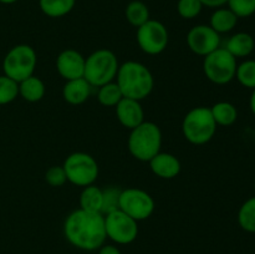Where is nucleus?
Wrapping results in <instances>:
<instances>
[{
	"instance_id": "obj_13",
	"label": "nucleus",
	"mask_w": 255,
	"mask_h": 254,
	"mask_svg": "<svg viewBox=\"0 0 255 254\" xmlns=\"http://www.w3.org/2000/svg\"><path fill=\"white\" fill-rule=\"evenodd\" d=\"M85 57L79 51L72 49L64 50L60 52L56 60V69L60 76L66 81L84 77L85 72Z\"/></svg>"
},
{
	"instance_id": "obj_36",
	"label": "nucleus",
	"mask_w": 255,
	"mask_h": 254,
	"mask_svg": "<svg viewBox=\"0 0 255 254\" xmlns=\"http://www.w3.org/2000/svg\"><path fill=\"white\" fill-rule=\"evenodd\" d=\"M254 189H255V182H254Z\"/></svg>"
},
{
	"instance_id": "obj_3",
	"label": "nucleus",
	"mask_w": 255,
	"mask_h": 254,
	"mask_svg": "<svg viewBox=\"0 0 255 254\" xmlns=\"http://www.w3.org/2000/svg\"><path fill=\"white\" fill-rule=\"evenodd\" d=\"M127 146L129 153L134 158L142 162H149L157 153L161 152V129L153 122L143 121L141 125L131 129Z\"/></svg>"
},
{
	"instance_id": "obj_9",
	"label": "nucleus",
	"mask_w": 255,
	"mask_h": 254,
	"mask_svg": "<svg viewBox=\"0 0 255 254\" xmlns=\"http://www.w3.org/2000/svg\"><path fill=\"white\" fill-rule=\"evenodd\" d=\"M134 221L149 218L154 211V201L151 194L139 188L122 189L120 194V208Z\"/></svg>"
},
{
	"instance_id": "obj_30",
	"label": "nucleus",
	"mask_w": 255,
	"mask_h": 254,
	"mask_svg": "<svg viewBox=\"0 0 255 254\" xmlns=\"http://www.w3.org/2000/svg\"><path fill=\"white\" fill-rule=\"evenodd\" d=\"M227 4L238 17H249L255 12V0H228Z\"/></svg>"
},
{
	"instance_id": "obj_5",
	"label": "nucleus",
	"mask_w": 255,
	"mask_h": 254,
	"mask_svg": "<svg viewBox=\"0 0 255 254\" xmlns=\"http://www.w3.org/2000/svg\"><path fill=\"white\" fill-rule=\"evenodd\" d=\"M184 137L192 144H204L211 141L217 131V124L211 109L204 106L194 107L184 116L182 122Z\"/></svg>"
},
{
	"instance_id": "obj_34",
	"label": "nucleus",
	"mask_w": 255,
	"mask_h": 254,
	"mask_svg": "<svg viewBox=\"0 0 255 254\" xmlns=\"http://www.w3.org/2000/svg\"><path fill=\"white\" fill-rule=\"evenodd\" d=\"M251 110L255 116V89H253V92H252L251 96Z\"/></svg>"
},
{
	"instance_id": "obj_16",
	"label": "nucleus",
	"mask_w": 255,
	"mask_h": 254,
	"mask_svg": "<svg viewBox=\"0 0 255 254\" xmlns=\"http://www.w3.org/2000/svg\"><path fill=\"white\" fill-rule=\"evenodd\" d=\"M92 86L84 79L69 80L62 89V97L71 105H81L89 100Z\"/></svg>"
},
{
	"instance_id": "obj_15",
	"label": "nucleus",
	"mask_w": 255,
	"mask_h": 254,
	"mask_svg": "<svg viewBox=\"0 0 255 254\" xmlns=\"http://www.w3.org/2000/svg\"><path fill=\"white\" fill-rule=\"evenodd\" d=\"M149 167L157 177L172 179L181 172V162L174 154L159 152L149 161Z\"/></svg>"
},
{
	"instance_id": "obj_29",
	"label": "nucleus",
	"mask_w": 255,
	"mask_h": 254,
	"mask_svg": "<svg viewBox=\"0 0 255 254\" xmlns=\"http://www.w3.org/2000/svg\"><path fill=\"white\" fill-rule=\"evenodd\" d=\"M202 2L199 0H178L177 10L183 19H194L202 11Z\"/></svg>"
},
{
	"instance_id": "obj_6",
	"label": "nucleus",
	"mask_w": 255,
	"mask_h": 254,
	"mask_svg": "<svg viewBox=\"0 0 255 254\" xmlns=\"http://www.w3.org/2000/svg\"><path fill=\"white\" fill-rule=\"evenodd\" d=\"M36 64L37 56L35 50L30 45L20 44L11 47L5 55L2 70L4 75L19 84L34 75Z\"/></svg>"
},
{
	"instance_id": "obj_14",
	"label": "nucleus",
	"mask_w": 255,
	"mask_h": 254,
	"mask_svg": "<svg viewBox=\"0 0 255 254\" xmlns=\"http://www.w3.org/2000/svg\"><path fill=\"white\" fill-rule=\"evenodd\" d=\"M115 107L120 124L126 128L133 129L144 121L143 109L137 100L124 97Z\"/></svg>"
},
{
	"instance_id": "obj_28",
	"label": "nucleus",
	"mask_w": 255,
	"mask_h": 254,
	"mask_svg": "<svg viewBox=\"0 0 255 254\" xmlns=\"http://www.w3.org/2000/svg\"><path fill=\"white\" fill-rule=\"evenodd\" d=\"M102 194H104V202H102L101 213L104 216L120 208L121 189L116 188V187H107L106 189H102Z\"/></svg>"
},
{
	"instance_id": "obj_2",
	"label": "nucleus",
	"mask_w": 255,
	"mask_h": 254,
	"mask_svg": "<svg viewBox=\"0 0 255 254\" xmlns=\"http://www.w3.org/2000/svg\"><path fill=\"white\" fill-rule=\"evenodd\" d=\"M116 79L122 95L127 99L141 101L148 97L153 90V76L141 62H124L119 67Z\"/></svg>"
},
{
	"instance_id": "obj_19",
	"label": "nucleus",
	"mask_w": 255,
	"mask_h": 254,
	"mask_svg": "<svg viewBox=\"0 0 255 254\" xmlns=\"http://www.w3.org/2000/svg\"><path fill=\"white\" fill-rule=\"evenodd\" d=\"M19 95L29 102H37L44 97L45 84L37 76H30L19 82Z\"/></svg>"
},
{
	"instance_id": "obj_32",
	"label": "nucleus",
	"mask_w": 255,
	"mask_h": 254,
	"mask_svg": "<svg viewBox=\"0 0 255 254\" xmlns=\"http://www.w3.org/2000/svg\"><path fill=\"white\" fill-rule=\"evenodd\" d=\"M202 2L203 6H208V7H222L223 5H226L228 2V0H199Z\"/></svg>"
},
{
	"instance_id": "obj_25",
	"label": "nucleus",
	"mask_w": 255,
	"mask_h": 254,
	"mask_svg": "<svg viewBox=\"0 0 255 254\" xmlns=\"http://www.w3.org/2000/svg\"><path fill=\"white\" fill-rule=\"evenodd\" d=\"M97 99L101 105L106 107H112L116 106L122 99H124V95H122L121 89L119 87L117 82H109V84L104 85L99 89L97 92Z\"/></svg>"
},
{
	"instance_id": "obj_10",
	"label": "nucleus",
	"mask_w": 255,
	"mask_h": 254,
	"mask_svg": "<svg viewBox=\"0 0 255 254\" xmlns=\"http://www.w3.org/2000/svg\"><path fill=\"white\" fill-rule=\"evenodd\" d=\"M105 231L107 238L117 244H129L138 236L137 221L121 209L105 214Z\"/></svg>"
},
{
	"instance_id": "obj_12",
	"label": "nucleus",
	"mask_w": 255,
	"mask_h": 254,
	"mask_svg": "<svg viewBox=\"0 0 255 254\" xmlns=\"http://www.w3.org/2000/svg\"><path fill=\"white\" fill-rule=\"evenodd\" d=\"M188 47L199 56H207L221 47V36L209 25H196L187 35Z\"/></svg>"
},
{
	"instance_id": "obj_18",
	"label": "nucleus",
	"mask_w": 255,
	"mask_h": 254,
	"mask_svg": "<svg viewBox=\"0 0 255 254\" xmlns=\"http://www.w3.org/2000/svg\"><path fill=\"white\" fill-rule=\"evenodd\" d=\"M239 17L229 7H218L211 16L209 26L219 35L232 31L237 26Z\"/></svg>"
},
{
	"instance_id": "obj_23",
	"label": "nucleus",
	"mask_w": 255,
	"mask_h": 254,
	"mask_svg": "<svg viewBox=\"0 0 255 254\" xmlns=\"http://www.w3.org/2000/svg\"><path fill=\"white\" fill-rule=\"evenodd\" d=\"M126 19L133 26L139 27L149 20V10L144 2L139 0H133L126 7Z\"/></svg>"
},
{
	"instance_id": "obj_20",
	"label": "nucleus",
	"mask_w": 255,
	"mask_h": 254,
	"mask_svg": "<svg viewBox=\"0 0 255 254\" xmlns=\"http://www.w3.org/2000/svg\"><path fill=\"white\" fill-rule=\"evenodd\" d=\"M212 116L216 121L217 126H232L238 119V111L233 104L227 101H221L211 107Z\"/></svg>"
},
{
	"instance_id": "obj_11",
	"label": "nucleus",
	"mask_w": 255,
	"mask_h": 254,
	"mask_svg": "<svg viewBox=\"0 0 255 254\" xmlns=\"http://www.w3.org/2000/svg\"><path fill=\"white\" fill-rule=\"evenodd\" d=\"M137 44L146 54H161L168 45L167 27L161 21L149 19L143 25L137 27Z\"/></svg>"
},
{
	"instance_id": "obj_26",
	"label": "nucleus",
	"mask_w": 255,
	"mask_h": 254,
	"mask_svg": "<svg viewBox=\"0 0 255 254\" xmlns=\"http://www.w3.org/2000/svg\"><path fill=\"white\" fill-rule=\"evenodd\" d=\"M236 79L247 89H255V60H246L237 66Z\"/></svg>"
},
{
	"instance_id": "obj_35",
	"label": "nucleus",
	"mask_w": 255,
	"mask_h": 254,
	"mask_svg": "<svg viewBox=\"0 0 255 254\" xmlns=\"http://www.w3.org/2000/svg\"><path fill=\"white\" fill-rule=\"evenodd\" d=\"M17 0H0V2L1 4H14V2H16Z\"/></svg>"
},
{
	"instance_id": "obj_31",
	"label": "nucleus",
	"mask_w": 255,
	"mask_h": 254,
	"mask_svg": "<svg viewBox=\"0 0 255 254\" xmlns=\"http://www.w3.org/2000/svg\"><path fill=\"white\" fill-rule=\"evenodd\" d=\"M45 181L51 187H61L66 183L67 177L62 166H52L45 173Z\"/></svg>"
},
{
	"instance_id": "obj_1",
	"label": "nucleus",
	"mask_w": 255,
	"mask_h": 254,
	"mask_svg": "<svg viewBox=\"0 0 255 254\" xmlns=\"http://www.w3.org/2000/svg\"><path fill=\"white\" fill-rule=\"evenodd\" d=\"M64 234L70 244L82 251H96L106 241L105 216L100 212L76 209L64 224Z\"/></svg>"
},
{
	"instance_id": "obj_24",
	"label": "nucleus",
	"mask_w": 255,
	"mask_h": 254,
	"mask_svg": "<svg viewBox=\"0 0 255 254\" xmlns=\"http://www.w3.org/2000/svg\"><path fill=\"white\" fill-rule=\"evenodd\" d=\"M238 223L248 233H255V197L242 204L238 212Z\"/></svg>"
},
{
	"instance_id": "obj_7",
	"label": "nucleus",
	"mask_w": 255,
	"mask_h": 254,
	"mask_svg": "<svg viewBox=\"0 0 255 254\" xmlns=\"http://www.w3.org/2000/svg\"><path fill=\"white\" fill-rule=\"evenodd\" d=\"M237 66V59L226 47H218L204 56V74L209 81L216 85H227L236 79Z\"/></svg>"
},
{
	"instance_id": "obj_22",
	"label": "nucleus",
	"mask_w": 255,
	"mask_h": 254,
	"mask_svg": "<svg viewBox=\"0 0 255 254\" xmlns=\"http://www.w3.org/2000/svg\"><path fill=\"white\" fill-rule=\"evenodd\" d=\"M76 0H39L41 11L49 17H62L75 6Z\"/></svg>"
},
{
	"instance_id": "obj_17",
	"label": "nucleus",
	"mask_w": 255,
	"mask_h": 254,
	"mask_svg": "<svg viewBox=\"0 0 255 254\" xmlns=\"http://www.w3.org/2000/svg\"><path fill=\"white\" fill-rule=\"evenodd\" d=\"M227 50L234 57H247L254 51L255 41L251 34L248 32H237L228 39L226 44Z\"/></svg>"
},
{
	"instance_id": "obj_8",
	"label": "nucleus",
	"mask_w": 255,
	"mask_h": 254,
	"mask_svg": "<svg viewBox=\"0 0 255 254\" xmlns=\"http://www.w3.org/2000/svg\"><path fill=\"white\" fill-rule=\"evenodd\" d=\"M67 181L79 187L94 184L99 177V164L96 159L85 152L71 153L64 162Z\"/></svg>"
},
{
	"instance_id": "obj_27",
	"label": "nucleus",
	"mask_w": 255,
	"mask_h": 254,
	"mask_svg": "<svg viewBox=\"0 0 255 254\" xmlns=\"http://www.w3.org/2000/svg\"><path fill=\"white\" fill-rule=\"evenodd\" d=\"M19 95V84L6 75L0 76V105H7Z\"/></svg>"
},
{
	"instance_id": "obj_4",
	"label": "nucleus",
	"mask_w": 255,
	"mask_h": 254,
	"mask_svg": "<svg viewBox=\"0 0 255 254\" xmlns=\"http://www.w3.org/2000/svg\"><path fill=\"white\" fill-rule=\"evenodd\" d=\"M119 67V60L114 52L100 49L85 60L84 79L91 86L101 87L116 79Z\"/></svg>"
},
{
	"instance_id": "obj_33",
	"label": "nucleus",
	"mask_w": 255,
	"mask_h": 254,
	"mask_svg": "<svg viewBox=\"0 0 255 254\" xmlns=\"http://www.w3.org/2000/svg\"><path fill=\"white\" fill-rule=\"evenodd\" d=\"M99 254H121L120 249L117 247L107 244V246H102L99 248Z\"/></svg>"
},
{
	"instance_id": "obj_21",
	"label": "nucleus",
	"mask_w": 255,
	"mask_h": 254,
	"mask_svg": "<svg viewBox=\"0 0 255 254\" xmlns=\"http://www.w3.org/2000/svg\"><path fill=\"white\" fill-rule=\"evenodd\" d=\"M102 202H104V194H102L101 188H99L95 184L84 187L81 194H80V207H81V209L101 213Z\"/></svg>"
}]
</instances>
